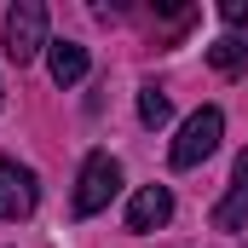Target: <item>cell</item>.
Instances as JSON below:
<instances>
[{"label": "cell", "mask_w": 248, "mask_h": 248, "mask_svg": "<svg viewBox=\"0 0 248 248\" xmlns=\"http://www.w3.org/2000/svg\"><path fill=\"white\" fill-rule=\"evenodd\" d=\"M122 190V162L110 150H93L81 162V179H75V219H93L110 208V196Z\"/></svg>", "instance_id": "obj_1"}, {"label": "cell", "mask_w": 248, "mask_h": 248, "mask_svg": "<svg viewBox=\"0 0 248 248\" xmlns=\"http://www.w3.org/2000/svg\"><path fill=\"white\" fill-rule=\"evenodd\" d=\"M46 52V6L41 0H17L6 12V58L12 63H29Z\"/></svg>", "instance_id": "obj_2"}, {"label": "cell", "mask_w": 248, "mask_h": 248, "mask_svg": "<svg viewBox=\"0 0 248 248\" xmlns=\"http://www.w3.org/2000/svg\"><path fill=\"white\" fill-rule=\"evenodd\" d=\"M219 133H225V116L214 110V104H202L185 127H179V139H173V168H196V162H208L214 150H219Z\"/></svg>", "instance_id": "obj_3"}, {"label": "cell", "mask_w": 248, "mask_h": 248, "mask_svg": "<svg viewBox=\"0 0 248 248\" xmlns=\"http://www.w3.org/2000/svg\"><path fill=\"white\" fill-rule=\"evenodd\" d=\"M35 202H41L35 173H29V168H17V162H0V219H29V214H35Z\"/></svg>", "instance_id": "obj_4"}, {"label": "cell", "mask_w": 248, "mask_h": 248, "mask_svg": "<svg viewBox=\"0 0 248 248\" xmlns=\"http://www.w3.org/2000/svg\"><path fill=\"white\" fill-rule=\"evenodd\" d=\"M173 219V190L168 185H144V190H133V202H127V231H162Z\"/></svg>", "instance_id": "obj_5"}, {"label": "cell", "mask_w": 248, "mask_h": 248, "mask_svg": "<svg viewBox=\"0 0 248 248\" xmlns=\"http://www.w3.org/2000/svg\"><path fill=\"white\" fill-rule=\"evenodd\" d=\"M248 225V150L237 156V173H231V190L219 196L214 208V231H243Z\"/></svg>", "instance_id": "obj_6"}, {"label": "cell", "mask_w": 248, "mask_h": 248, "mask_svg": "<svg viewBox=\"0 0 248 248\" xmlns=\"http://www.w3.org/2000/svg\"><path fill=\"white\" fill-rule=\"evenodd\" d=\"M46 69H52L58 87L87 81V46H81V41H46Z\"/></svg>", "instance_id": "obj_7"}, {"label": "cell", "mask_w": 248, "mask_h": 248, "mask_svg": "<svg viewBox=\"0 0 248 248\" xmlns=\"http://www.w3.org/2000/svg\"><path fill=\"white\" fill-rule=\"evenodd\" d=\"M208 63H214L219 75H243V69H248V35H225V41H214V46H208Z\"/></svg>", "instance_id": "obj_8"}, {"label": "cell", "mask_w": 248, "mask_h": 248, "mask_svg": "<svg viewBox=\"0 0 248 248\" xmlns=\"http://www.w3.org/2000/svg\"><path fill=\"white\" fill-rule=\"evenodd\" d=\"M139 122L144 127H168L173 122V98L162 87H139Z\"/></svg>", "instance_id": "obj_9"}, {"label": "cell", "mask_w": 248, "mask_h": 248, "mask_svg": "<svg viewBox=\"0 0 248 248\" xmlns=\"http://www.w3.org/2000/svg\"><path fill=\"white\" fill-rule=\"evenodd\" d=\"M219 17H225V23H248V0H225Z\"/></svg>", "instance_id": "obj_10"}]
</instances>
